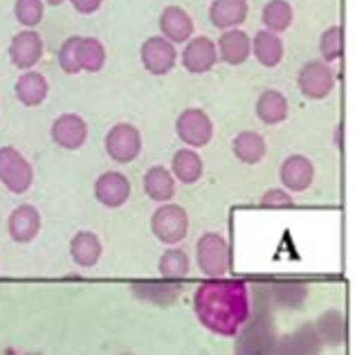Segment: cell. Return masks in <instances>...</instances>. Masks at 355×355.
<instances>
[{
    "label": "cell",
    "mask_w": 355,
    "mask_h": 355,
    "mask_svg": "<svg viewBox=\"0 0 355 355\" xmlns=\"http://www.w3.org/2000/svg\"><path fill=\"white\" fill-rule=\"evenodd\" d=\"M250 286L243 279H209L193 293V313L214 335L234 338L250 317Z\"/></svg>",
    "instance_id": "6da1fadb"
},
{
    "label": "cell",
    "mask_w": 355,
    "mask_h": 355,
    "mask_svg": "<svg viewBox=\"0 0 355 355\" xmlns=\"http://www.w3.org/2000/svg\"><path fill=\"white\" fill-rule=\"evenodd\" d=\"M250 302L252 308L248 322L234 335V355H275L279 335L275 329L272 306L266 297L263 284L254 286V297H250Z\"/></svg>",
    "instance_id": "7a4b0ae2"
},
{
    "label": "cell",
    "mask_w": 355,
    "mask_h": 355,
    "mask_svg": "<svg viewBox=\"0 0 355 355\" xmlns=\"http://www.w3.org/2000/svg\"><path fill=\"white\" fill-rule=\"evenodd\" d=\"M196 261L205 277L220 279L230 270V245L216 232H207L196 243Z\"/></svg>",
    "instance_id": "3957f363"
},
{
    "label": "cell",
    "mask_w": 355,
    "mask_h": 355,
    "mask_svg": "<svg viewBox=\"0 0 355 355\" xmlns=\"http://www.w3.org/2000/svg\"><path fill=\"white\" fill-rule=\"evenodd\" d=\"M151 232L164 245H175L189 234V216L180 205L162 202L151 216Z\"/></svg>",
    "instance_id": "277c9868"
},
{
    "label": "cell",
    "mask_w": 355,
    "mask_h": 355,
    "mask_svg": "<svg viewBox=\"0 0 355 355\" xmlns=\"http://www.w3.org/2000/svg\"><path fill=\"white\" fill-rule=\"evenodd\" d=\"M0 182L12 193H25L34 184V166L14 146H0Z\"/></svg>",
    "instance_id": "5b68a950"
},
{
    "label": "cell",
    "mask_w": 355,
    "mask_h": 355,
    "mask_svg": "<svg viewBox=\"0 0 355 355\" xmlns=\"http://www.w3.org/2000/svg\"><path fill=\"white\" fill-rule=\"evenodd\" d=\"M104 148L110 160L128 164L137 160V155L142 153V133H139L137 126L128 124V121H119L106 133Z\"/></svg>",
    "instance_id": "8992f818"
},
{
    "label": "cell",
    "mask_w": 355,
    "mask_h": 355,
    "mask_svg": "<svg viewBox=\"0 0 355 355\" xmlns=\"http://www.w3.org/2000/svg\"><path fill=\"white\" fill-rule=\"evenodd\" d=\"M175 133L189 148H202L214 137V121L202 108H184L175 119Z\"/></svg>",
    "instance_id": "52a82bcc"
},
{
    "label": "cell",
    "mask_w": 355,
    "mask_h": 355,
    "mask_svg": "<svg viewBox=\"0 0 355 355\" xmlns=\"http://www.w3.org/2000/svg\"><path fill=\"white\" fill-rule=\"evenodd\" d=\"M335 72L324 61H308L297 74V86L306 99H326L335 88Z\"/></svg>",
    "instance_id": "ba28073f"
},
{
    "label": "cell",
    "mask_w": 355,
    "mask_h": 355,
    "mask_svg": "<svg viewBox=\"0 0 355 355\" xmlns=\"http://www.w3.org/2000/svg\"><path fill=\"white\" fill-rule=\"evenodd\" d=\"M139 59L148 74L153 77H164L169 74L178 63V50L171 41H166L164 36H151L142 43L139 48Z\"/></svg>",
    "instance_id": "9c48e42d"
},
{
    "label": "cell",
    "mask_w": 355,
    "mask_h": 355,
    "mask_svg": "<svg viewBox=\"0 0 355 355\" xmlns=\"http://www.w3.org/2000/svg\"><path fill=\"white\" fill-rule=\"evenodd\" d=\"M52 142L65 151H79L88 142V121L77 113H63L50 126Z\"/></svg>",
    "instance_id": "30bf717a"
},
{
    "label": "cell",
    "mask_w": 355,
    "mask_h": 355,
    "mask_svg": "<svg viewBox=\"0 0 355 355\" xmlns=\"http://www.w3.org/2000/svg\"><path fill=\"white\" fill-rule=\"evenodd\" d=\"M43 59V39L39 32L23 30L9 41V61L18 70H32Z\"/></svg>",
    "instance_id": "8fae6325"
},
{
    "label": "cell",
    "mask_w": 355,
    "mask_h": 355,
    "mask_svg": "<svg viewBox=\"0 0 355 355\" xmlns=\"http://www.w3.org/2000/svg\"><path fill=\"white\" fill-rule=\"evenodd\" d=\"M218 63L216 41L209 36H191L182 50V65L191 74H205Z\"/></svg>",
    "instance_id": "7c38bea8"
},
{
    "label": "cell",
    "mask_w": 355,
    "mask_h": 355,
    "mask_svg": "<svg viewBox=\"0 0 355 355\" xmlns=\"http://www.w3.org/2000/svg\"><path fill=\"white\" fill-rule=\"evenodd\" d=\"M322 340L317 338V331L313 324H302L293 333L277 338L275 355H320Z\"/></svg>",
    "instance_id": "4fadbf2b"
},
{
    "label": "cell",
    "mask_w": 355,
    "mask_h": 355,
    "mask_svg": "<svg viewBox=\"0 0 355 355\" xmlns=\"http://www.w3.org/2000/svg\"><path fill=\"white\" fill-rule=\"evenodd\" d=\"M279 180L286 191H306L315 180V166L306 155H288L279 166Z\"/></svg>",
    "instance_id": "5bb4252c"
},
{
    "label": "cell",
    "mask_w": 355,
    "mask_h": 355,
    "mask_svg": "<svg viewBox=\"0 0 355 355\" xmlns=\"http://www.w3.org/2000/svg\"><path fill=\"white\" fill-rule=\"evenodd\" d=\"M95 198L104 205V207L117 209L126 205L130 198V182L124 173L119 171H106L95 180Z\"/></svg>",
    "instance_id": "9a60e30c"
},
{
    "label": "cell",
    "mask_w": 355,
    "mask_h": 355,
    "mask_svg": "<svg viewBox=\"0 0 355 355\" xmlns=\"http://www.w3.org/2000/svg\"><path fill=\"white\" fill-rule=\"evenodd\" d=\"M157 25H160V36H164L173 45L187 43L193 36V18L178 5L164 7Z\"/></svg>",
    "instance_id": "2e32d148"
},
{
    "label": "cell",
    "mask_w": 355,
    "mask_h": 355,
    "mask_svg": "<svg viewBox=\"0 0 355 355\" xmlns=\"http://www.w3.org/2000/svg\"><path fill=\"white\" fill-rule=\"evenodd\" d=\"M7 232L16 243H32L41 232V214L34 205H18L9 214Z\"/></svg>",
    "instance_id": "e0dca14e"
},
{
    "label": "cell",
    "mask_w": 355,
    "mask_h": 355,
    "mask_svg": "<svg viewBox=\"0 0 355 355\" xmlns=\"http://www.w3.org/2000/svg\"><path fill=\"white\" fill-rule=\"evenodd\" d=\"M216 50H218V59L223 63L243 65L252 57V39L241 27H236V30H225L218 36Z\"/></svg>",
    "instance_id": "ac0fdd59"
},
{
    "label": "cell",
    "mask_w": 355,
    "mask_h": 355,
    "mask_svg": "<svg viewBox=\"0 0 355 355\" xmlns=\"http://www.w3.org/2000/svg\"><path fill=\"white\" fill-rule=\"evenodd\" d=\"M250 5L248 0H211L209 21L218 30H236L248 21Z\"/></svg>",
    "instance_id": "d6986e66"
},
{
    "label": "cell",
    "mask_w": 355,
    "mask_h": 355,
    "mask_svg": "<svg viewBox=\"0 0 355 355\" xmlns=\"http://www.w3.org/2000/svg\"><path fill=\"white\" fill-rule=\"evenodd\" d=\"M48 92H50L48 79H45L41 72H34V70L23 72L14 83V95L25 108L41 106L43 101L48 99Z\"/></svg>",
    "instance_id": "ffe728a7"
},
{
    "label": "cell",
    "mask_w": 355,
    "mask_h": 355,
    "mask_svg": "<svg viewBox=\"0 0 355 355\" xmlns=\"http://www.w3.org/2000/svg\"><path fill=\"white\" fill-rule=\"evenodd\" d=\"M263 288L272 308H291V311H297L308 299V286L299 282H272L266 284Z\"/></svg>",
    "instance_id": "44dd1931"
},
{
    "label": "cell",
    "mask_w": 355,
    "mask_h": 355,
    "mask_svg": "<svg viewBox=\"0 0 355 355\" xmlns=\"http://www.w3.org/2000/svg\"><path fill=\"white\" fill-rule=\"evenodd\" d=\"M130 293L137 299L153 306H173L180 297V288L175 282H133L130 284Z\"/></svg>",
    "instance_id": "7402d4cb"
},
{
    "label": "cell",
    "mask_w": 355,
    "mask_h": 355,
    "mask_svg": "<svg viewBox=\"0 0 355 355\" xmlns=\"http://www.w3.org/2000/svg\"><path fill=\"white\" fill-rule=\"evenodd\" d=\"M313 326L317 331V338L326 347H342L347 342V317L338 308H331V311L322 313Z\"/></svg>",
    "instance_id": "603a6c76"
},
{
    "label": "cell",
    "mask_w": 355,
    "mask_h": 355,
    "mask_svg": "<svg viewBox=\"0 0 355 355\" xmlns=\"http://www.w3.org/2000/svg\"><path fill=\"white\" fill-rule=\"evenodd\" d=\"M291 113V106H288V99L284 92L268 88L259 95L257 99V117L263 121L266 126H277L282 121L288 119Z\"/></svg>",
    "instance_id": "cb8c5ba5"
},
{
    "label": "cell",
    "mask_w": 355,
    "mask_h": 355,
    "mask_svg": "<svg viewBox=\"0 0 355 355\" xmlns=\"http://www.w3.org/2000/svg\"><path fill=\"white\" fill-rule=\"evenodd\" d=\"M252 54L263 68H277L284 61V41L279 39V34L259 30L252 39Z\"/></svg>",
    "instance_id": "d4e9b609"
},
{
    "label": "cell",
    "mask_w": 355,
    "mask_h": 355,
    "mask_svg": "<svg viewBox=\"0 0 355 355\" xmlns=\"http://www.w3.org/2000/svg\"><path fill=\"white\" fill-rule=\"evenodd\" d=\"M144 193L155 202H169L175 193V178L166 166H151L142 178Z\"/></svg>",
    "instance_id": "484cf974"
},
{
    "label": "cell",
    "mask_w": 355,
    "mask_h": 355,
    "mask_svg": "<svg viewBox=\"0 0 355 355\" xmlns=\"http://www.w3.org/2000/svg\"><path fill=\"white\" fill-rule=\"evenodd\" d=\"M171 175L175 178L178 182L182 184H193L200 180V175L205 171V164H202V157L196 153V148H180V151L173 153V160H171Z\"/></svg>",
    "instance_id": "4316f807"
},
{
    "label": "cell",
    "mask_w": 355,
    "mask_h": 355,
    "mask_svg": "<svg viewBox=\"0 0 355 355\" xmlns=\"http://www.w3.org/2000/svg\"><path fill=\"white\" fill-rule=\"evenodd\" d=\"M232 151H234L236 160H241L243 164H259L266 157L268 144L261 133H254V130H241V133L234 137V142H232Z\"/></svg>",
    "instance_id": "83f0119b"
},
{
    "label": "cell",
    "mask_w": 355,
    "mask_h": 355,
    "mask_svg": "<svg viewBox=\"0 0 355 355\" xmlns=\"http://www.w3.org/2000/svg\"><path fill=\"white\" fill-rule=\"evenodd\" d=\"M70 257L79 268H92L101 259V241L92 232H79L70 241Z\"/></svg>",
    "instance_id": "f1b7e54d"
},
{
    "label": "cell",
    "mask_w": 355,
    "mask_h": 355,
    "mask_svg": "<svg viewBox=\"0 0 355 355\" xmlns=\"http://www.w3.org/2000/svg\"><path fill=\"white\" fill-rule=\"evenodd\" d=\"M261 21L263 27L272 34H282L286 30H291V25L295 21L293 5L288 0H270L266 3L263 12H261Z\"/></svg>",
    "instance_id": "f546056e"
},
{
    "label": "cell",
    "mask_w": 355,
    "mask_h": 355,
    "mask_svg": "<svg viewBox=\"0 0 355 355\" xmlns=\"http://www.w3.org/2000/svg\"><path fill=\"white\" fill-rule=\"evenodd\" d=\"M157 268H160V275H162V279H166V282H180V279L189 277L191 261L184 250L173 248V250H166L160 257Z\"/></svg>",
    "instance_id": "4dcf8cb0"
},
{
    "label": "cell",
    "mask_w": 355,
    "mask_h": 355,
    "mask_svg": "<svg viewBox=\"0 0 355 355\" xmlns=\"http://www.w3.org/2000/svg\"><path fill=\"white\" fill-rule=\"evenodd\" d=\"M77 54H79V68L86 72H99L106 63V48L95 36H81Z\"/></svg>",
    "instance_id": "1f68e13d"
},
{
    "label": "cell",
    "mask_w": 355,
    "mask_h": 355,
    "mask_svg": "<svg viewBox=\"0 0 355 355\" xmlns=\"http://www.w3.org/2000/svg\"><path fill=\"white\" fill-rule=\"evenodd\" d=\"M45 3L43 0H16L14 3V16L25 30H34L43 21Z\"/></svg>",
    "instance_id": "d6a6232c"
},
{
    "label": "cell",
    "mask_w": 355,
    "mask_h": 355,
    "mask_svg": "<svg viewBox=\"0 0 355 355\" xmlns=\"http://www.w3.org/2000/svg\"><path fill=\"white\" fill-rule=\"evenodd\" d=\"M320 52L324 57V63H333L342 57V27L340 25H331L322 32Z\"/></svg>",
    "instance_id": "836d02e7"
},
{
    "label": "cell",
    "mask_w": 355,
    "mask_h": 355,
    "mask_svg": "<svg viewBox=\"0 0 355 355\" xmlns=\"http://www.w3.org/2000/svg\"><path fill=\"white\" fill-rule=\"evenodd\" d=\"M79 39H81V36H70V39H65L61 43L59 52H57L59 65H61V70L65 74H77V72H81V68H79V54H77V50H79Z\"/></svg>",
    "instance_id": "e575fe53"
},
{
    "label": "cell",
    "mask_w": 355,
    "mask_h": 355,
    "mask_svg": "<svg viewBox=\"0 0 355 355\" xmlns=\"http://www.w3.org/2000/svg\"><path fill=\"white\" fill-rule=\"evenodd\" d=\"M295 205L291 191L286 189H268L261 196V207L263 209H291Z\"/></svg>",
    "instance_id": "d590c367"
},
{
    "label": "cell",
    "mask_w": 355,
    "mask_h": 355,
    "mask_svg": "<svg viewBox=\"0 0 355 355\" xmlns=\"http://www.w3.org/2000/svg\"><path fill=\"white\" fill-rule=\"evenodd\" d=\"M101 3H104V0H70V5L74 7V12H79L83 16L95 14L97 9L101 7Z\"/></svg>",
    "instance_id": "8d00e7d4"
},
{
    "label": "cell",
    "mask_w": 355,
    "mask_h": 355,
    "mask_svg": "<svg viewBox=\"0 0 355 355\" xmlns=\"http://www.w3.org/2000/svg\"><path fill=\"white\" fill-rule=\"evenodd\" d=\"M43 3H48V5H52V7H59L61 3H65V0H43Z\"/></svg>",
    "instance_id": "74e56055"
},
{
    "label": "cell",
    "mask_w": 355,
    "mask_h": 355,
    "mask_svg": "<svg viewBox=\"0 0 355 355\" xmlns=\"http://www.w3.org/2000/svg\"><path fill=\"white\" fill-rule=\"evenodd\" d=\"M121 355H133V353H121Z\"/></svg>",
    "instance_id": "f35d334b"
},
{
    "label": "cell",
    "mask_w": 355,
    "mask_h": 355,
    "mask_svg": "<svg viewBox=\"0 0 355 355\" xmlns=\"http://www.w3.org/2000/svg\"><path fill=\"white\" fill-rule=\"evenodd\" d=\"M27 355H39V353H27Z\"/></svg>",
    "instance_id": "ab89813d"
}]
</instances>
